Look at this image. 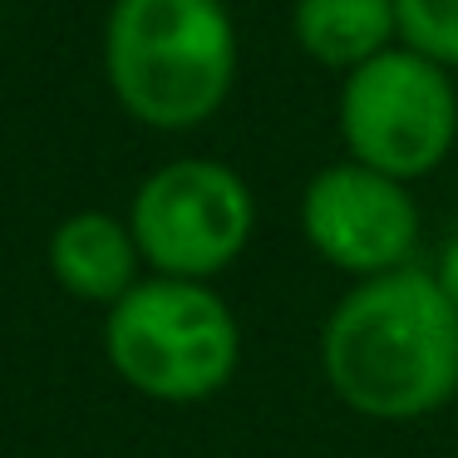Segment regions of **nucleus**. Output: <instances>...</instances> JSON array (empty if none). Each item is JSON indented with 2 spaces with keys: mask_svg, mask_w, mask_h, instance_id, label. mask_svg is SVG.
Returning <instances> with one entry per match:
<instances>
[{
  "mask_svg": "<svg viewBox=\"0 0 458 458\" xmlns=\"http://www.w3.org/2000/svg\"><path fill=\"white\" fill-rule=\"evenodd\" d=\"M320 369L355 414L428 419L458 394V310L419 267L355 281L326 316Z\"/></svg>",
  "mask_w": 458,
  "mask_h": 458,
  "instance_id": "nucleus-1",
  "label": "nucleus"
},
{
  "mask_svg": "<svg viewBox=\"0 0 458 458\" xmlns=\"http://www.w3.org/2000/svg\"><path fill=\"white\" fill-rule=\"evenodd\" d=\"M301 232L335 271L355 281L389 276L414 261L419 202L409 182L345 158L320 168L301 192Z\"/></svg>",
  "mask_w": 458,
  "mask_h": 458,
  "instance_id": "nucleus-6",
  "label": "nucleus"
},
{
  "mask_svg": "<svg viewBox=\"0 0 458 458\" xmlns=\"http://www.w3.org/2000/svg\"><path fill=\"white\" fill-rule=\"evenodd\" d=\"M104 80L129 119L182 133L222 114L237 84V25L222 0H114Z\"/></svg>",
  "mask_w": 458,
  "mask_h": 458,
  "instance_id": "nucleus-2",
  "label": "nucleus"
},
{
  "mask_svg": "<svg viewBox=\"0 0 458 458\" xmlns=\"http://www.w3.org/2000/svg\"><path fill=\"white\" fill-rule=\"evenodd\" d=\"M345 153L385 178L414 182L434 173L458 143V84L444 64L409 45L375 55L340 84Z\"/></svg>",
  "mask_w": 458,
  "mask_h": 458,
  "instance_id": "nucleus-4",
  "label": "nucleus"
},
{
  "mask_svg": "<svg viewBox=\"0 0 458 458\" xmlns=\"http://www.w3.org/2000/svg\"><path fill=\"white\" fill-rule=\"evenodd\" d=\"M45 261H50V276L74 301H89V306L104 310L143 281V251L129 232V217H114V212L99 208L70 212L50 232Z\"/></svg>",
  "mask_w": 458,
  "mask_h": 458,
  "instance_id": "nucleus-7",
  "label": "nucleus"
},
{
  "mask_svg": "<svg viewBox=\"0 0 458 458\" xmlns=\"http://www.w3.org/2000/svg\"><path fill=\"white\" fill-rule=\"evenodd\" d=\"M104 355L143 399L198 404L232 385L242 326L208 281L143 276L104 310Z\"/></svg>",
  "mask_w": 458,
  "mask_h": 458,
  "instance_id": "nucleus-3",
  "label": "nucleus"
},
{
  "mask_svg": "<svg viewBox=\"0 0 458 458\" xmlns=\"http://www.w3.org/2000/svg\"><path fill=\"white\" fill-rule=\"evenodd\" d=\"M428 276H434V286H438V291H444L448 306L458 310V237L448 242L444 251H438V261H434V271H428Z\"/></svg>",
  "mask_w": 458,
  "mask_h": 458,
  "instance_id": "nucleus-10",
  "label": "nucleus"
},
{
  "mask_svg": "<svg viewBox=\"0 0 458 458\" xmlns=\"http://www.w3.org/2000/svg\"><path fill=\"white\" fill-rule=\"evenodd\" d=\"M399 45L458 74V0H394Z\"/></svg>",
  "mask_w": 458,
  "mask_h": 458,
  "instance_id": "nucleus-9",
  "label": "nucleus"
},
{
  "mask_svg": "<svg viewBox=\"0 0 458 458\" xmlns=\"http://www.w3.org/2000/svg\"><path fill=\"white\" fill-rule=\"evenodd\" d=\"M257 198L247 178L217 158H173L139 182L129 232L148 276L212 281L247 251Z\"/></svg>",
  "mask_w": 458,
  "mask_h": 458,
  "instance_id": "nucleus-5",
  "label": "nucleus"
},
{
  "mask_svg": "<svg viewBox=\"0 0 458 458\" xmlns=\"http://www.w3.org/2000/svg\"><path fill=\"white\" fill-rule=\"evenodd\" d=\"M291 35L316 64L350 74L399 45L394 0H296Z\"/></svg>",
  "mask_w": 458,
  "mask_h": 458,
  "instance_id": "nucleus-8",
  "label": "nucleus"
}]
</instances>
